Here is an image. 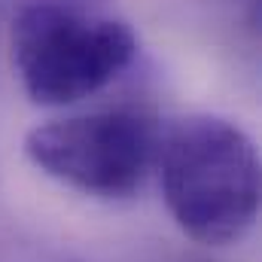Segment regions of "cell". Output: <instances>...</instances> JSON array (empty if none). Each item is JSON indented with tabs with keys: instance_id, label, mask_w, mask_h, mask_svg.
<instances>
[{
	"instance_id": "obj_1",
	"label": "cell",
	"mask_w": 262,
	"mask_h": 262,
	"mask_svg": "<svg viewBox=\"0 0 262 262\" xmlns=\"http://www.w3.org/2000/svg\"><path fill=\"white\" fill-rule=\"evenodd\" d=\"M156 171L168 213L204 247L238 244L259 216V152L232 119L195 113L159 134Z\"/></svg>"
},
{
	"instance_id": "obj_2",
	"label": "cell",
	"mask_w": 262,
	"mask_h": 262,
	"mask_svg": "<svg viewBox=\"0 0 262 262\" xmlns=\"http://www.w3.org/2000/svg\"><path fill=\"white\" fill-rule=\"evenodd\" d=\"M9 58L21 92L40 107H70L116 82L137 58L122 18L67 0H28L9 25Z\"/></svg>"
},
{
	"instance_id": "obj_3",
	"label": "cell",
	"mask_w": 262,
	"mask_h": 262,
	"mask_svg": "<svg viewBox=\"0 0 262 262\" xmlns=\"http://www.w3.org/2000/svg\"><path fill=\"white\" fill-rule=\"evenodd\" d=\"M159 122L137 107L49 119L25 134L28 162L67 189L101 201L137 195L156 171Z\"/></svg>"
}]
</instances>
